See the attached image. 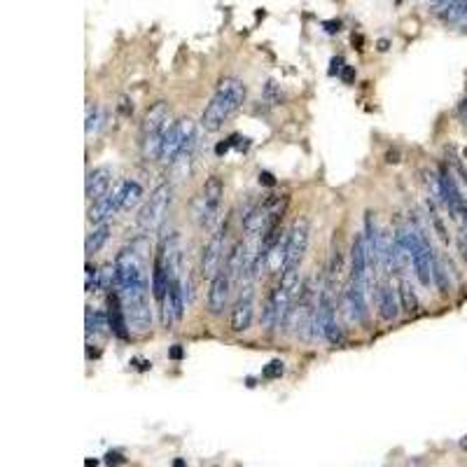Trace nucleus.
Returning <instances> with one entry per match:
<instances>
[{
	"mask_svg": "<svg viewBox=\"0 0 467 467\" xmlns=\"http://www.w3.org/2000/svg\"><path fill=\"white\" fill-rule=\"evenodd\" d=\"M243 103H245V84L236 77H222L217 82L213 98H210V103L201 115L203 131H208V134L220 131L224 127V122H229L241 110Z\"/></svg>",
	"mask_w": 467,
	"mask_h": 467,
	"instance_id": "1",
	"label": "nucleus"
},
{
	"mask_svg": "<svg viewBox=\"0 0 467 467\" xmlns=\"http://www.w3.org/2000/svg\"><path fill=\"white\" fill-rule=\"evenodd\" d=\"M171 108L166 101H157L143 117L141 124V152L148 162H159L166 131L171 129Z\"/></svg>",
	"mask_w": 467,
	"mask_h": 467,
	"instance_id": "2",
	"label": "nucleus"
},
{
	"mask_svg": "<svg viewBox=\"0 0 467 467\" xmlns=\"http://www.w3.org/2000/svg\"><path fill=\"white\" fill-rule=\"evenodd\" d=\"M145 238H138L129 248H122L115 257V271H117V288L120 290H134L145 288L148 283V269H145Z\"/></svg>",
	"mask_w": 467,
	"mask_h": 467,
	"instance_id": "3",
	"label": "nucleus"
},
{
	"mask_svg": "<svg viewBox=\"0 0 467 467\" xmlns=\"http://www.w3.org/2000/svg\"><path fill=\"white\" fill-rule=\"evenodd\" d=\"M290 203V196L286 194H271L267 196L264 201H260L257 206L248 210V215L243 217V229L245 234H250V236H255V234H264L269 227H274V224H281V217L283 213H286Z\"/></svg>",
	"mask_w": 467,
	"mask_h": 467,
	"instance_id": "4",
	"label": "nucleus"
},
{
	"mask_svg": "<svg viewBox=\"0 0 467 467\" xmlns=\"http://www.w3.org/2000/svg\"><path fill=\"white\" fill-rule=\"evenodd\" d=\"M120 299L129 320V330L134 334H145L152 327V309H150V286L120 290Z\"/></svg>",
	"mask_w": 467,
	"mask_h": 467,
	"instance_id": "5",
	"label": "nucleus"
},
{
	"mask_svg": "<svg viewBox=\"0 0 467 467\" xmlns=\"http://www.w3.org/2000/svg\"><path fill=\"white\" fill-rule=\"evenodd\" d=\"M173 203V187L169 182H162L155 192L150 194V199L145 201V206L141 208V215H138V229L143 234H152L157 231L169 217Z\"/></svg>",
	"mask_w": 467,
	"mask_h": 467,
	"instance_id": "6",
	"label": "nucleus"
},
{
	"mask_svg": "<svg viewBox=\"0 0 467 467\" xmlns=\"http://www.w3.org/2000/svg\"><path fill=\"white\" fill-rule=\"evenodd\" d=\"M222 194H224L222 178L210 175V178L203 182L199 196L192 201V217L201 227H210V224H213V220L217 217V210H220Z\"/></svg>",
	"mask_w": 467,
	"mask_h": 467,
	"instance_id": "7",
	"label": "nucleus"
},
{
	"mask_svg": "<svg viewBox=\"0 0 467 467\" xmlns=\"http://www.w3.org/2000/svg\"><path fill=\"white\" fill-rule=\"evenodd\" d=\"M313 332H320L327 339V344H332V346H339L341 341H344V332H341V325L337 320V309H334L330 290L320 292V299L316 306V327H313Z\"/></svg>",
	"mask_w": 467,
	"mask_h": 467,
	"instance_id": "8",
	"label": "nucleus"
},
{
	"mask_svg": "<svg viewBox=\"0 0 467 467\" xmlns=\"http://www.w3.org/2000/svg\"><path fill=\"white\" fill-rule=\"evenodd\" d=\"M309 220L306 217H297L292 222V229L288 231V252H286V267L283 271H299L302 267V260L306 255V248H309Z\"/></svg>",
	"mask_w": 467,
	"mask_h": 467,
	"instance_id": "9",
	"label": "nucleus"
},
{
	"mask_svg": "<svg viewBox=\"0 0 467 467\" xmlns=\"http://www.w3.org/2000/svg\"><path fill=\"white\" fill-rule=\"evenodd\" d=\"M196 136L194 131V122L192 120H178L171 124V129L166 131L164 136V143H162V157H159V162L164 164H173V159L180 155V150L185 148V145L192 141Z\"/></svg>",
	"mask_w": 467,
	"mask_h": 467,
	"instance_id": "10",
	"label": "nucleus"
},
{
	"mask_svg": "<svg viewBox=\"0 0 467 467\" xmlns=\"http://www.w3.org/2000/svg\"><path fill=\"white\" fill-rule=\"evenodd\" d=\"M224 231H227V224H220V227L215 229V234L210 236V241L203 248V255H201V267L199 271L203 279H210L213 281L217 271L222 269V260H224Z\"/></svg>",
	"mask_w": 467,
	"mask_h": 467,
	"instance_id": "11",
	"label": "nucleus"
},
{
	"mask_svg": "<svg viewBox=\"0 0 467 467\" xmlns=\"http://www.w3.org/2000/svg\"><path fill=\"white\" fill-rule=\"evenodd\" d=\"M229 290H231V276L227 269L222 267L215 279L210 281V290H208V311L213 313V316H220V313L227 309Z\"/></svg>",
	"mask_w": 467,
	"mask_h": 467,
	"instance_id": "12",
	"label": "nucleus"
},
{
	"mask_svg": "<svg viewBox=\"0 0 467 467\" xmlns=\"http://www.w3.org/2000/svg\"><path fill=\"white\" fill-rule=\"evenodd\" d=\"M110 185H113V169L110 166H96V169H91L87 173V185H84V194H87V201H98L103 199V196L110 192Z\"/></svg>",
	"mask_w": 467,
	"mask_h": 467,
	"instance_id": "13",
	"label": "nucleus"
},
{
	"mask_svg": "<svg viewBox=\"0 0 467 467\" xmlns=\"http://www.w3.org/2000/svg\"><path fill=\"white\" fill-rule=\"evenodd\" d=\"M120 208H122V182L113 189V192H108L103 199L94 201L87 217H89V222L101 224V222H108V217H113L115 210H120Z\"/></svg>",
	"mask_w": 467,
	"mask_h": 467,
	"instance_id": "14",
	"label": "nucleus"
},
{
	"mask_svg": "<svg viewBox=\"0 0 467 467\" xmlns=\"http://www.w3.org/2000/svg\"><path fill=\"white\" fill-rule=\"evenodd\" d=\"M229 325L234 332H248L252 325V290L245 288V292H241L236 304L231 309V318Z\"/></svg>",
	"mask_w": 467,
	"mask_h": 467,
	"instance_id": "15",
	"label": "nucleus"
},
{
	"mask_svg": "<svg viewBox=\"0 0 467 467\" xmlns=\"http://www.w3.org/2000/svg\"><path fill=\"white\" fill-rule=\"evenodd\" d=\"M367 271H369V262H367V250H364V236L357 234L353 238V245H350V281L367 286Z\"/></svg>",
	"mask_w": 467,
	"mask_h": 467,
	"instance_id": "16",
	"label": "nucleus"
},
{
	"mask_svg": "<svg viewBox=\"0 0 467 467\" xmlns=\"http://www.w3.org/2000/svg\"><path fill=\"white\" fill-rule=\"evenodd\" d=\"M108 318H110V330L117 339H129V320L127 313H124L120 292H110L108 295Z\"/></svg>",
	"mask_w": 467,
	"mask_h": 467,
	"instance_id": "17",
	"label": "nucleus"
},
{
	"mask_svg": "<svg viewBox=\"0 0 467 467\" xmlns=\"http://www.w3.org/2000/svg\"><path fill=\"white\" fill-rule=\"evenodd\" d=\"M399 309H402L399 295L388 286V283H383V286L378 288V311H381V318L385 320V323H392V320H397Z\"/></svg>",
	"mask_w": 467,
	"mask_h": 467,
	"instance_id": "18",
	"label": "nucleus"
},
{
	"mask_svg": "<svg viewBox=\"0 0 467 467\" xmlns=\"http://www.w3.org/2000/svg\"><path fill=\"white\" fill-rule=\"evenodd\" d=\"M194 150H196V136L189 141L185 148L180 150V155L173 159L171 164V173L175 180H185L189 171H192V162H194Z\"/></svg>",
	"mask_w": 467,
	"mask_h": 467,
	"instance_id": "19",
	"label": "nucleus"
},
{
	"mask_svg": "<svg viewBox=\"0 0 467 467\" xmlns=\"http://www.w3.org/2000/svg\"><path fill=\"white\" fill-rule=\"evenodd\" d=\"M392 250H395V234L383 229L378 234V267L381 271L390 274L395 269V262H392Z\"/></svg>",
	"mask_w": 467,
	"mask_h": 467,
	"instance_id": "20",
	"label": "nucleus"
},
{
	"mask_svg": "<svg viewBox=\"0 0 467 467\" xmlns=\"http://www.w3.org/2000/svg\"><path fill=\"white\" fill-rule=\"evenodd\" d=\"M87 334L91 337H108V334H113L110 330V318H108V313L103 311H91L87 309Z\"/></svg>",
	"mask_w": 467,
	"mask_h": 467,
	"instance_id": "21",
	"label": "nucleus"
},
{
	"mask_svg": "<svg viewBox=\"0 0 467 467\" xmlns=\"http://www.w3.org/2000/svg\"><path fill=\"white\" fill-rule=\"evenodd\" d=\"M248 250H250V248H248V243H243V241H238V243L229 250L227 260H224V269L229 271L231 279L234 276H241V269H243V264H245Z\"/></svg>",
	"mask_w": 467,
	"mask_h": 467,
	"instance_id": "22",
	"label": "nucleus"
},
{
	"mask_svg": "<svg viewBox=\"0 0 467 467\" xmlns=\"http://www.w3.org/2000/svg\"><path fill=\"white\" fill-rule=\"evenodd\" d=\"M143 201V185L136 180H124L122 182V210L136 208Z\"/></svg>",
	"mask_w": 467,
	"mask_h": 467,
	"instance_id": "23",
	"label": "nucleus"
},
{
	"mask_svg": "<svg viewBox=\"0 0 467 467\" xmlns=\"http://www.w3.org/2000/svg\"><path fill=\"white\" fill-rule=\"evenodd\" d=\"M110 238V224L108 222H101L94 227V231L87 236V243H84V250L87 255H96L101 248L105 245V241Z\"/></svg>",
	"mask_w": 467,
	"mask_h": 467,
	"instance_id": "24",
	"label": "nucleus"
},
{
	"mask_svg": "<svg viewBox=\"0 0 467 467\" xmlns=\"http://www.w3.org/2000/svg\"><path fill=\"white\" fill-rule=\"evenodd\" d=\"M435 286L442 295H449L454 290V283H451V274H449V260L437 257L435 260Z\"/></svg>",
	"mask_w": 467,
	"mask_h": 467,
	"instance_id": "25",
	"label": "nucleus"
},
{
	"mask_svg": "<svg viewBox=\"0 0 467 467\" xmlns=\"http://www.w3.org/2000/svg\"><path fill=\"white\" fill-rule=\"evenodd\" d=\"M397 295H399V304H402V311L409 313V316H414V313L418 311V297H416L411 283H409V281L399 283Z\"/></svg>",
	"mask_w": 467,
	"mask_h": 467,
	"instance_id": "26",
	"label": "nucleus"
},
{
	"mask_svg": "<svg viewBox=\"0 0 467 467\" xmlns=\"http://www.w3.org/2000/svg\"><path fill=\"white\" fill-rule=\"evenodd\" d=\"M423 180H426V187L430 189V196H433L435 203H444V185H442V175H437L433 171H423Z\"/></svg>",
	"mask_w": 467,
	"mask_h": 467,
	"instance_id": "27",
	"label": "nucleus"
},
{
	"mask_svg": "<svg viewBox=\"0 0 467 467\" xmlns=\"http://www.w3.org/2000/svg\"><path fill=\"white\" fill-rule=\"evenodd\" d=\"M451 26H467V0H458V5L451 7V12L444 17Z\"/></svg>",
	"mask_w": 467,
	"mask_h": 467,
	"instance_id": "28",
	"label": "nucleus"
},
{
	"mask_svg": "<svg viewBox=\"0 0 467 467\" xmlns=\"http://www.w3.org/2000/svg\"><path fill=\"white\" fill-rule=\"evenodd\" d=\"M113 283H117L115 262H108L98 269V290H113Z\"/></svg>",
	"mask_w": 467,
	"mask_h": 467,
	"instance_id": "29",
	"label": "nucleus"
},
{
	"mask_svg": "<svg viewBox=\"0 0 467 467\" xmlns=\"http://www.w3.org/2000/svg\"><path fill=\"white\" fill-rule=\"evenodd\" d=\"M262 327L264 330H271L276 327V299H274V290L269 292L267 302H264V311H262Z\"/></svg>",
	"mask_w": 467,
	"mask_h": 467,
	"instance_id": "30",
	"label": "nucleus"
},
{
	"mask_svg": "<svg viewBox=\"0 0 467 467\" xmlns=\"http://www.w3.org/2000/svg\"><path fill=\"white\" fill-rule=\"evenodd\" d=\"M98 122H101V110H98V105L87 103V136H91L94 131L98 129Z\"/></svg>",
	"mask_w": 467,
	"mask_h": 467,
	"instance_id": "31",
	"label": "nucleus"
},
{
	"mask_svg": "<svg viewBox=\"0 0 467 467\" xmlns=\"http://www.w3.org/2000/svg\"><path fill=\"white\" fill-rule=\"evenodd\" d=\"M283 371H286V362H283V360H271L264 369H262V376H264L267 381H274V378L283 376Z\"/></svg>",
	"mask_w": 467,
	"mask_h": 467,
	"instance_id": "32",
	"label": "nucleus"
},
{
	"mask_svg": "<svg viewBox=\"0 0 467 467\" xmlns=\"http://www.w3.org/2000/svg\"><path fill=\"white\" fill-rule=\"evenodd\" d=\"M454 5H458V0H430V10L442 19L451 12V7Z\"/></svg>",
	"mask_w": 467,
	"mask_h": 467,
	"instance_id": "33",
	"label": "nucleus"
},
{
	"mask_svg": "<svg viewBox=\"0 0 467 467\" xmlns=\"http://www.w3.org/2000/svg\"><path fill=\"white\" fill-rule=\"evenodd\" d=\"M124 463H127V458H124L120 451H108L105 454V465L117 467V465H124Z\"/></svg>",
	"mask_w": 467,
	"mask_h": 467,
	"instance_id": "34",
	"label": "nucleus"
},
{
	"mask_svg": "<svg viewBox=\"0 0 467 467\" xmlns=\"http://www.w3.org/2000/svg\"><path fill=\"white\" fill-rule=\"evenodd\" d=\"M330 63H332L330 75H341V72H344V68H346V65H344V58H341V56H334Z\"/></svg>",
	"mask_w": 467,
	"mask_h": 467,
	"instance_id": "35",
	"label": "nucleus"
},
{
	"mask_svg": "<svg viewBox=\"0 0 467 467\" xmlns=\"http://www.w3.org/2000/svg\"><path fill=\"white\" fill-rule=\"evenodd\" d=\"M267 94H269V96H274V101H276V103H281V101H283V94L279 91V87H276V82H274V79H271V82L267 84Z\"/></svg>",
	"mask_w": 467,
	"mask_h": 467,
	"instance_id": "36",
	"label": "nucleus"
},
{
	"mask_svg": "<svg viewBox=\"0 0 467 467\" xmlns=\"http://www.w3.org/2000/svg\"><path fill=\"white\" fill-rule=\"evenodd\" d=\"M260 185H267V187H274L276 185V178L269 171H262L260 173Z\"/></svg>",
	"mask_w": 467,
	"mask_h": 467,
	"instance_id": "37",
	"label": "nucleus"
},
{
	"mask_svg": "<svg viewBox=\"0 0 467 467\" xmlns=\"http://www.w3.org/2000/svg\"><path fill=\"white\" fill-rule=\"evenodd\" d=\"M341 79H344L346 84L353 82V79H355V68H353V65H346L344 72H341Z\"/></svg>",
	"mask_w": 467,
	"mask_h": 467,
	"instance_id": "38",
	"label": "nucleus"
},
{
	"mask_svg": "<svg viewBox=\"0 0 467 467\" xmlns=\"http://www.w3.org/2000/svg\"><path fill=\"white\" fill-rule=\"evenodd\" d=\"M323 26H325V31H327V33H332V35L341 31V21H334V19H332V21H325Z\"/></svg>",
	"mask_w": 467,
	"mask_h": 467,
	"instance_id": "39",
	"label": "nucleus"
},
{
	"mask_svg": "<svg viewBox=\"0 0 467 467\" xmlns=\"http://www.w3.org/2000/svg\"><path fill=\"white\" fill-rule=\"evenodd\" d=\"M182 355H185V353H182V348H180V346H173V348L169 350V357H171V360H182Z\"/></svg>",
	"mask_w": 467,
	"mask_h": 467,
	"instance_id": "40",
	"label": "nucleus"
},
{
	"mask_svg": "<svg viewBox=\"0 0 467 467\" xmlns=\"http://www.w3.org/2000/svg\"><path fill=\"white\" fill-rule=\"evenodd\" d=\"M120 110H122L124 115H131V113H134V103L129 105V98H122V103H120Z\"/></svg>",
	"mask_w": 467,
	"mask_h": 467,
	"instance_id": "41",
	"label": "nucleus"
},
{
	"mask_svg": "<svg viewBox=\"0 0 467 467\" xmlns=\"http://www.w3.org/2000/svg\"><path fill=\"white\" fill-rule=\"evenodd\" d=\"M150 367H152V364H150L148 360H141V362H138V369H141V371H148Z\"/></svg>",
	"mask_w": 467,
	"mask_h": 467,
	"instance_id": "42",
	"label": "nucleus"
},
{
	"mask_svg": "<svg viewBox=\"0 0 467 467\" xmlns=\"http://www.w3.org/2000/svg\"><path fill=\"white\" fill-rule=\"evenodd\" d=\"M390 47V42L388 40H378V49H381V52H385V49Z\"/></svg>",
	"mask_w": 467,
	"mask_h": 467,
	"instance_id": "43",
	"label": "nucleus"
},
{
	"mask_svg": "<svg viewBox=\"0 0 467 467\" xmlns=\"http://www.w3.org/2000/svg\"><path fill=\"white\" fill-rule=\"evenodd\" d=\"M388 162H390V164L399 162V159H397V152H388Z\"/></svg>",
	"mask_w": 467,
	"mask_h": 467,
	"instance_id": "44",
	"label": "nucleus"
},
{
	"mask_svg": "<svg viewBox=\"0 0 467 467\" xmlns=\"http://www.w3.org/2000/svg\"><path fill=\"white\" fill-rule=\"evenodd\" d=\"M173 467H187V463L182 461V458H175V461H173Z\"/></svg>",
	"mask_w": 467,
	"mask_h": 467,
	"instance_id": "45",
	"label": "nucleus"
},
{
	"mask_svg": "<svg viewBox=\"0 0 467 467\" xmlns=\"http://www.w3.org/2000/svg\"><path fill=\"white\" fill-rule=\"evenodd\" d=\"M461 252H463V257L467 260V243H465V238H461Z\"/></svg>",
	"mask_w": 467,
	"mask_h": 467,
	"instance_id": "46",
	"label": "nucleus"
},
{
	"mask_svg": "<svg viewBox=\"0 0 467 467\" xmlns=\"http://www.w3.org/2000/svg\"><path fill=\"white\" fill-rule=\"evenodd\" d=\"M96 465H98V461H91V458L87 461V467H96Z\"/></svg>",
	"mask_w": 467,
	"mask_h": 467,
	"instance_id": "47",
	"label": "nucleus"
},
{
	"mask_svg": "<svg viewBox=\"0 0 467 467\" xmlns=\"http://www.w3.org/2000/svg\"><path fill=\"white\" fill-rule=\"evenodd\" d=\"M465 113H467V98H465Z\"/></svg>",
	"mask_w": 467,
	"mask_h": 467,
	"instance_id": "48",
	"label": "nucleus"
}]
</instances>
